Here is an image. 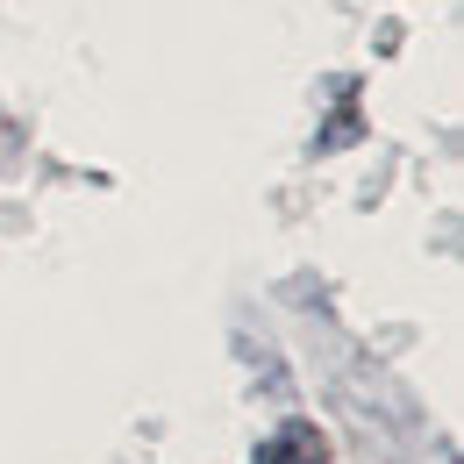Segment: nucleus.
<instances>
[{
    "mask_svg": "<svg viewBox=\"0 0 464 464\" xmlns=\"http://www.w3.org/2000/svg\"><path fill=\"white\" fill-rule=\"evenodd\" d=\"M265 458H272V464H322V443H314L307 429H286V436H272Z\"/></svg>",
    "mask_w": 464,
    "mask_h": 464,
    "instance_id": "f257e3e1",
    "label": "nucleus"
}]
</instances>
